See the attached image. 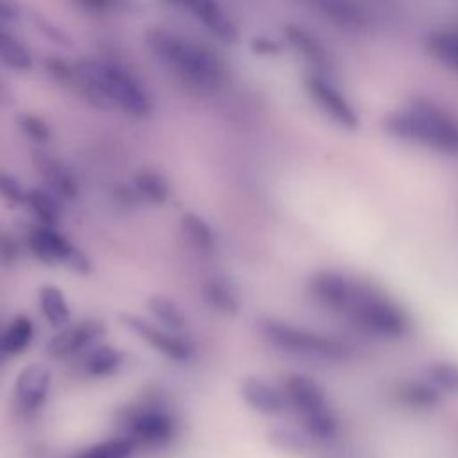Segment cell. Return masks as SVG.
<instances>
[{"instance_id":"36","label":"cell","mask_w":458,"mask_h":458,"mask_svg":"<svg viewBox=\"0 0 458 458\" xmlns=\"http://www.w3.org/2000/svg\"><path fill=\"white\" fill-rule=\"evenodd\" d=\"M18 16V5L14 0H0V20L11 21Z\"/></svg>"},{"instance_id":"21","label":"cell","mask_w":458,"mask_h":458,"mask_svg":"<svg viewBox=\"0 0 458 458\" xmlns=\"http://www.w3.org/2000/svg\"><path fill=\"white\" fill-rule=\"evenodd\" d=\"M61 200L63 199H59L48 188H30L27 191L25 206L29 208L32 216L38 220V224L57 227V224L61 222V216H63Z\"/></svg>"},{"instance_id":"31","label":"cell","mask_w":458,"mask_h":458,"mask_svg":"<svg viewBox=\"0 0 458 458\" xmlns=\"http://www.w3.org/2000/svg\"><path fill=\"white\" fill-rule=\"evenodd\" d=\"M27 191L23 184L9 172L0 170V197L11 206H21L27 200Z\"/></svg>"},{"instance_id":"22","label":"cell","mask_w":458,"mask_h":458,"mask_svg":"<svg viewBox=\"0 0 458 458\" xmlns=\"http://www.w3.org/2000/svg\"><path fill=\"white\" fill-rule=\"evenodd\" d=\"M181 231L186 242L202 254H211L216 249V236L209 222L199 213L188 211L181 216Z\"/></svg>"},{"instance_id":"37","label":"cell","mask_w":458,"mask_h":458,"mask_svg":"<svg viewBox=\"0 0 458 458\" xmlns=\"http://www.w3.org/2000/svg\"><path fill=\"white\" fill-rule=\"evenodd\" d=\"M252 47H254V50L256 52H274V50H277V47L272 43V41H267V39H256L254 43H252Z\"/></svg>"},{"instance_id":"39","label":"cell","mask_w":458,"mask_h":458,"mask_svg":"<svg viewBox=\"0 0 458 458\" xmlns=\"http://www.w3.org/2000/svg\"><path fill=\"white\" fill-rule=\"evenodd\" d=\"M0 354H2V352H0Z\"/></svg>"},{"instance_id":"27","label":"cell","mask_w":458,"mask_h":458,"mask_svg":"<svg viewBox=\"0 0 458 458\" xmlns=\"http://www.w3.org/2000/svg\"><path fill=\"white\" fill-rule=\"evenodd\" d=\"M136 449H138L136 444L129 437L118 435V437L91 444L77 451L72 458H132Z\"/></svg>"},{"instance_id":"9","label":"cell","mask_w":458,"mask_h":458,"mask_svg":"<svg viewBox=\"0 0 458 458\" xmlns=\"http://www.w3.org/2000/svg\"><path fill=\"white\" fill-rule=\"evenodd\" d=\"M120 322L125 329H129L132 335L143 340L156 352L175 363L190 361L195 352L191 344L181 333H174L163 326H156L140 315L122 313Z\"/></svg>"},{"instance_id":"15","label":"cell","mask_w":458,"mask_h":458,"mask_svg":"<svg viewBox=\"0 0 458 458\" xmlns=\"http://www.w3.org/2000/svg\"><path fill=\"white\" fill-rule=\"evenodd\" d=\"M32 163L43 177L47 188L63 200H75L79 197V182L70 168L57 157L47 152H34Z\"/></svg>"},{"instance_id":"35","label":"cell","mask_w":458,"mask_h":458,"mask_svg":"<svg viewBox=\"0 0 458 458\" xmlns=\"http://www.w3.org/2000/svg\"><path fill=\"white\" fill-rule=\"evenodd\" d=\"M18 256H20V242L9 233L0 234V263L2 265L13 263Z\"/></svg>"},{"instance_id":"29","label":"cell","mask_w":458,"mask_h":458,"mask_svg":"<svg viewBox=\"0 0 458 458\" xmlns=\"http://www.w3.org/2000/svg\"><path fill=\"white\" fill-rule=\"evenodd\" d=\"M284 36L293 45V48L299 54H302L308 61H311L313 64H324L327 61V54H326L324 47L306 29H302L299 25H286Z\"/></svg>"},{"instance_id":"23","label":"cell","mask_w":458,"mask_h":458,"mask_svg":"<svg viewBox=\"0 0 458 458\" xmlns=\"http://www.w3.org/2000/svg\"><path fill=\"white\" fill-rule=\"evenodd\" d=\"M34 322L27 315H16L0 335V352L5 356H20L32 344Z\"/></svg>"},{"instance_id":"8","label":"cell","mask_w":458,"mask_h":458,"mask_svg":"<svg viewBox=\"0 0 458 458\" xmlns=\"http://www.w3.org/2000/svg\"><path fill=\"white\" fill-rule=\"evenodd\" d=\"M345 310L351 311L352 318L358 324L381 336L397 338L403 336L408 329V320L404 313L388 299H383L381 295L372 292L356 290Z\"/></svg>"},{"instance_id":"30","label":"cell","mask_w":458,"mask_h":458,"mask_svg":"<svg viewBox=\"0 0 458 458\" xmlns=\"http://www.w3.org/2000/svg\"><path fill=\"white\" fill-rule=\"evenodd\" d=\"M18 125L23 131V134H27L32 141L47 143L52 138V131H50L48 123L38 114L23 113L21 116H18Z\"/></svg>"},{"instance_id":"5","label":"cell","mask_w":458,"mask_h":458,"mask_svg":"<svg viewBox=\"0 0 458 458\" xmlns=\"http://www.w3.org/2000/svg\"><path fill=\"white\" fill-rule=\"evenodd\" d=\"M259 335L276 349L284 352L318 358V360H344L347 347L326 335L292 326L283 320L265 318L259 322Z\"/></svg>"},{"instance_id":"16","label":"cell","mask_w":458,"mask_h":458,"mask_svg":"<svg viewBox=\"0 0 458 458\" xmlns=\"http://www.w3.org/2000/svg\"><path fill=\"white\" fill-rule=\"evenodd\" d=\"M200 295L204 304L218 315L233 317L240 313L242 295L238 284L227 276H211L202 283Z\"/></svg>"},{"instance_id":"18","label":"cell","mask_w":458,"mask_h":458,"mask_svg":"<svg viewBox=\"0 0 458 458\" xmlns=\"http://www.w3.org/2000/svg\"><path fill=\"white\" fill-rule=\"evenodd\" d=\"M125 361V352L109 344H95L86 349L82 360V372L88 377L100 379L116 374Z\"/></svg>"},{"instance_id":"10","label":"cell","mask_w":458,"mask_h":458,"mask_svg":"<svg viewBox=\"0 0 458 458\" xmlns=\"http://www.w3.org/2000/svg\"><path fill=\"white\" fill-rule=\"evenodd\" d=\"M106 335V324L100 318H82L77 324H70L47 342L45 354L52 360H63L98 344Z\"/></svg>"},{"instance_id":"28","label":"cell","mask_w":458,"mask_h":458,"mask_svg":"<svg viewBox=\"0 0 458 458\" xmlns=\"http://www.w3.org/2000/svg\"><path fill=\"white\" fill-rule=\"evenodd\" d=\"M429 54L440 61L444 66L458 72V32L438 30L428 38Z\"/></svg>"},{"instance_id":"32","label":"cell","mask_w":458,"mask_h":458,"mask_svg":"<svg viewBox=\"0 0 458 458\" xmlns=\"http://www.w3.org/2000/svg\"><path fill=\"white\" fill-rule=\"evenodd\" d=\"M77 2L95 13H107V11L132 13L138 5V0H77Z\"/></svg>"},{"instance_id":"24","label":"cell","mask_w":458,"mask_h":458,"mask_svg":"<svg viewBox=\"0 0 458 458\" xmlns=\"http://www.w3.org/2000/svg\"><path fill=\"white\" fill-rule=\"evenodd\" d=\"M145 304L148 313L168 331L181 333L186 327V315L172 297L165 293H156L150 295Z\"/></svg>"},{"instance_id":"26","label":"cell","mask_w":458,"mask_h":458,"mask_svg":"<svg viewBox=\"0 0 458 458\" xmlns=\"http://www.w3.org/2000/svg\"><path fill=\"white\" fill-rule=\"evenodd\" d=\"M0 63L16 72L32 68V54L27 45L5 29H0Z\"/></svg>"},{"instance_id":"14","label":"cell","mask_w":458,"mask_h":458,"mask_svg":"<svg viewBox=\"0 0 458 458\" xmlns=\"http://www.w3.org/2000/svg\"><path fill=\"white\" fill-rule=\"evenodd\" d=\"M238 390L242 401L259 415H279L288 406L283 390L256 376L243 377Z\"/></svg>"},{"instance_id":"1","label":"cell","mask_w":458,"mask_h":458,"mask_svg":"<svg viewBox=\"0 0 458 458\" xmlns=\"http://www.w3.org/2000/svg\"><path fill=\"white\" fill-rule=\"evenodd\" d=\"M82 95L100 109H120L134 118L152 113L147 89L125 68L113 61L88 57L75 63V81Z\"/></svg>"},{"instance_id":"17","label":"cell","mask_w":458,"mask_h":458,"mask_svg":"<svg viewBox=\"0 0 458 458\" xmlns=\"http://www.w3.org/2000/svg\"><path fill=\"white\" fill-rule=\"evenodd\" d=\"M310 290L317 301L329 308H347L356 293V288L347 277L336 272H318L310 281Z\"/></svg>"},{"instance_id":"38","label":"cell","mask_w":458,"mask_h":458,"mask_svg":"<svg viewBox=\"0 0 458 458\" xmlns=\"http://www.w3.org/2000/svg\"><path fill=\"white\" fill-rule=\"evenodd\" d=\"M11 102H13V93H11V89L0 81V107L9 106Z\"/></svg>"},{"instance_id":"11","label":"cell","mask_w":458,"mask_h":458,"mask_svg":"<svg viewBox=\"0 0 458 458\" xmlns=\"http://www.w3.org/2000/svg\"><path fill=\"white\" fill-rule=\"evenodd\" d=\"M52 388V370L43 363H29L14 381V404L23 415H32L43 408Z\"/></svg>"},{"instance_id":"12","label":"cell","mask_w":458,"mask_h":458,"mask_svg":"<svg viewBox=\"0 0 458 458\" xmlns=\"http://www.w3.org/2000/svg\"><path fill=\"white\" fill-rule=\"evenodd\" d=\"M177 7L191 13L216 39L224 43H234L238 39V27L229 13L218 4V0H166Z\"/></svg>"},{"instance_id":"2","label":"cell","mask_w":458,"mask_h":458,"mask_svg":"<svg viewBox=\"0 0 458 458\" xmlns=\"http://www.w3.org/2000/svg\"><path fill=\"white\" fill-rule=\"evenodd\" d=\"M147 47L154 55L172 66L188 82L200 88H218L227 75L224 63L208 48L175 32L152 27L145 34Z\"/></svg>"},{"instance_id":"6","label":"cell","mask_w":458,"mask_h":458,"mask_svg":"<svg viewBox=\"0 0 458 458\" xmlns=\"http://www.w3.org/2000/svg\"><path fill=\"white\" fill-rule=\"evenodd\" d=\"M283 392L286 404H290L304 420L310 435L317 438H329L336 431V420L326 403L320 386L308 376L290 374L284 379Z\"/></svg>"},{"instance_id":"7","label":"cell","mask_w":458,"mask_h":458,"mask_svg":"<svg viewBox=\"0 0 458 458\" xmlns=\"http://www.w3.org/2000/svg\"><path fill=\"white\" fill-rule=\"evenodd\" d=\"M27 249L38 261L48 267L63 265L79 276L93 270L89 258L54 225L34 224L27 233Z\"/></svg>"},{"instance_id":"4","label":"cell","mask_w":458,"mask_h":458,"mask_svg":"<svg viewBox=\"0 0 458 458\" xmlns=\"http://www.w3.org/2000/svg\"><path fill=\"white\" fill-rule=\"evenodd\" d=\"M120 424L123 428L122 435L129 437L138 449L152 451L168 447L179 431L175 413L159 399H147L122 410Z\"/></svg>"},{"instance_id":"25","label":"cell","mask_w":458,"mask_h":458,"mask_svg":"<svg viewBox=\"0 0 458 458\" xmlns=\"http://www.w3.org/2000/svg\"><path fill=\"white\" fill-rule=\"evenodd\" d=\"M327 20L340 27H361L365 23L363 14L352 4V0H308Z\"/></svg>"},{"instance_id":"34","label":"cell","mask_w":458,"mask_h":458,"mask_svg":"<svg viewBox=\"0 0 458 458\" xmlns=\"http://www.w3.org/2000/svg\"><path fill=\"white\" fill-rule=\"evenodd\" d=\"M435 383L447 390H458V365L440 363L429 370Z\"/></svg>"},{"instance_id":"13","label":"cell","mask_w":458,"mask_h":458,"mask_svg":"<svg viewBox=\"0 0 458 458\" xmlns=\"http://www.w3.org/2000/svg\"><path fill=\"white\" fill-rule=\"evenodd\" d=\"M306 89L311 95V98L320 106V109L331 116L336 123L347 129H354L358 125V116L352 109V106L347 102V98L327 81L310 75L306 79Z\"/></svg>"},{"instance_id":"20","label":"cell","mask_w":458,"mask_h":458,"mask_svg":"<svg viewBox=\"0 0 458 458\" xmlns=\"http://www.w3.org/2000/svg\"><path fill=\"white\" fill-rule=\"evenodd\" d=\"M136 195L154 206H163L172 197V184L165 174L156 168H141L132 177Z\"/></svg>"},{"instance_id":"19","label":"cell","mask_w":458,"mask_h":458,"mask_svg":"<svg viewBox=\"0 0 458 458\" xmlns=\"http://www.w3.org/2000/svg\"><path fill=\"white\" fill-rule=\"evenodd\" d=\"M38 304L39 310L48 322V326L55 331L72 324V310L64 292L52 283H45L38 290Z\"/></svg>"},{"instance_id":"3","label":"cell","mask_w":458,"mask_h":458,"mask_svg":"<svg viewBox=\"0 0 458 458\" xmlns=\"http://www.w3.org/2000/svg\"><path fill=\"white\" fill-rule=\"evenodd\" d=\"M385 131L399 140L458 156V123L433 106L415 104L388 114Z\"/></svg>"},{"instance_id":"33","label":"cell","mask_w":458,"mask_h":458,"mask_svg":"<svg viewBox=\"0 0 458 458\" xmlns=\"http://www.w3.org/2000/svg\"><path fill=\"white\" fill-rule=\"evenodd\" d=\"M268 440L279 447V449H284V451H301L304 449V440L299 433L292 431V429H284V428H277V429H272L268 433Z\"/></svg>"}]
</instances>
